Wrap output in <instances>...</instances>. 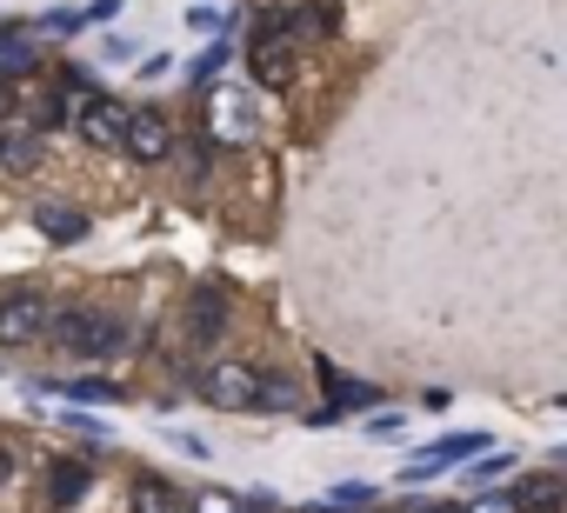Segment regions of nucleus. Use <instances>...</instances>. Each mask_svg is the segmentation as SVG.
Returning a JSON list of instances; mask_svg holds the SVG:
<instances>
[{
	"instance_id": "f8f14e48",
	"label": "nucleus",
	"mask_w": 567,
	"mask_h": 513,
	"mask_svg": "<svg viewBox=\"0 0 567 513\" xmlns=\"http://www.w3.org/2000/svg\"><path fill=\"white\" fill-rule=\"evenodd\" d=\"M308 407V387L295 374H254V400L247 413H301Z\"/></svg>"
},
{
	"instance_id": "5701e85b",
	"label": "nucleus",
	"mask_w": 567,
	"mask_h": 513,
	"mask_svg": "<svg viewBox=\"0 0 567 513\" xmlns=\"http://www.w3.org/2000/svg\"><path fill=\"white\" fill-rule=\"evenodd\" d=\"M94 87H101V81H94V67H74V61L61 67V94H68V101H81V94H94Z\"/></svg>"
},
{
	"instance_id": "f257e3e1",
	"label": "nucleus",
	"mask_w": 567,
	"mask_h": 513,
	"mask_svg": "<svg viewBox=\"0 0 567 513\" xmlns=\"http://www.w3.org/2000/svg\"><path fill=\"white\" fill-rule=\"evenodd\" d=\"M41 341H54V347H61V354H74V360H114V354H127V347H134V341H127V327H121V321H107L101 307H54Z\"/></svg>"
},
{
	"instance_id": "cd10ccee",
	"label": "nucleus",
	"mask_w": 567,
	"mask_h": 513,
	"mask_svg": "<svg viewBox=\"0 0 567 513\" xmlns=\"http://www.w3.org/2000/svg\"><path fill=\"white\" fill-rule=\"evenodd\" d=\"M81 14H87V28H114L121 21V0H87Z\"/></svg>"
},
{
	"instance_id": "2f4dec72",
	"label": "nucleus",
	"mask_w": 567,
	"mask_h": 513,
	"mask_svg": "<svg viewBox=\"0 0 567 513\" xmlns=\"http://www.w3.org/2000/svg\"><path fill=\"white\" fill-rule=\"evenodd\" d=\"M401 513H461V500H421V506H401Z\"/></svg>"
},
{
	"instance_id": "72a5a7b5",
	"label": "nucleus",
	"mask_w": 567,
	"mask_h": 513,
	"mask_svg": "<svg viewBox=\"0 0 567 513\" xmlns=\"http://www.w3.org/2000/svg\"><path fill=\"white\" fill-rule=\"evenodd\" d=\"M368 513H401V506H368Z\"/></svg>"
},
{
	"instance_id": "473e14b6",
	"label": "nucleus",
	"mask_w": 567,
	"mask_h": 513,
	"mask_svg": "<svg viewBox=\"0 0 567 513\" xmlns=\"http://www.w3.org/2000/svg\"><path fill=\"white\" fill-rule=\"evenodd\" d=\"M8 480H14V453H8V447H0V486H8Z\"/></svg>"
},
{
	"instance_id": "393cba45",
	"label": "nucleus",
	"mask_w": 567,
	"mask_h": 513,
	"mask_svg": "<svg viewBox=\"0 0 567 513\" xmlns=\"http://www.w3.org/2000/svg\"><path fill=\"white\" fill-rule=\"evenodd\" d=\"M194 513H240V493H227V486H207V493L194 500Z\"/></svg>"
},
{
	"instance_id": "6ab92c4d",
	"label": "nucleus",
	"mask_w": 567,
	"mask_h": 513,
	"mask_svg": "<svg viewBox=\"0 0 567 513\" xmlns=\"http://www.w3.org/2000/svg\"><path fill=\"white\" fill-rule=\"evenodd\" d=\"M28 34L34 41H74V34H87V14L81 8H54V14H34Z\"/></svg>"
},
{
	"instance_id": "a211bd4d",
	"label": "nucleus",
	"mask_w": 567,
	"mask_h": 513,
	"mask_svg": "<svg viewBox=\"0 0 567 513\" xmlns=\"http://www.w3.org/2000/svg\"><path fill=\"white\" fill-rule=\"evenodd\" d=\"M68 114H74V101H68L61 87H48L34 107H21V127H34V134H54V127H68Z\"/></svg>"
},
{
	"instance_id": "20e7f679",
	"label": "nucleus",
	"mask_w": 567,
	"mask_h": 513,
	"mask_svg": "<svg viewBox=\"0 0 567 513\" xmlns=\"http://www.w3.org/2000/svg\"><path fill=\"white\" fill-rule=\"evenodd\" d=\"M207 140H227V147H247L254 140V127H260V114H254V94L247 87H227V81H214L207 87Z\"/></svg>"
},
{
	"instance_id": "4be33fe9",
	"label": "nucleus",
	"mask_w": 567,
	"mask_h": 513,
	"mask_svg": "<svg viewBox=\"0 0 567 513\" xmlns=\"http://www.w3.org/2000/svg\"><path fill=\"white\" fill-rule=\"evenodd\" d=\"M461 513H520V506H514V493H507V486H481Z\"/></svg>"
},
{
	"instance_id": "1a4fd4ad",
	"label": "nucleus",
	"mask_w": 567,
	"mask_h": 513,
	"mask_svg": "<svg viewBox=\"0 0 567 513\" xmlns=\"http://www.w3.org/2000/svg\"><path fill=\"white\" fill-rule=\"evenodd\" d=\"M315 380L328 387V407H334V413H374V407H381V387H374V380H354V374H341L328 354L315 360Z\"/></svg>"
},
{
	"instance_id": "f03ea898",
	"label": "nucleus",
	"mask_w": 567,
	"mask_h": 513,
	"mask_svg": "<svg viewBox=\"0 0 567 513\" xmlns=\"http://www.w3.org/2000/svg\"><path fill=\"white\" fill-rule=\"evenodd\" d=\"M227 321H234V294H227L220 281H194V294H187V307H181V341H187L194 354H207V347L227 341Z\"/></svg>"
},
{
	"instance_id": "ddd939ff",
	"label": "nucleus",
	"mask_w": 567,
	"mask_h": 513,
	"mask_svg": "<svg viewBox=\"0 0 567 513\" xmlns=\"http://www.w3.org/2000/svg\"><path fill=\"white\" fill-rule=\"evenodd\" d=\"M34 227H41V240H48V247H81V240L94 233V220H87L81 207H54V200H41V207H34Z\"/></svg>"
},
{
	"instance_id": "9b49d317",
	"label": "nucleus",
	"mask_w": 567,
	"mask_h": 513,
	"mask_svg": "<svg viewBox=\"0 0 567 513\" xmlns=\"http://www.w3.org/2000/svg\"><path fill=\"white\" fill-rule=\"evenodd\" d=\"M34 394H54L68 407H121V387L107 374H81V380H28Z\"/></svg>"
},
{
	"instance_id": "c756f323",
	"label": "nucleus",
	"mask_w": 567,
	"mask_h": 513,
	"mask_svg": "<svg viewBox=\"0 0 567 513\" xmlns=\"http://www.w3.org/2000/svg\"><path fill=\"white\" fill-rule=\"evenodd\" d=\"M167 440H174V447H181V453H194V460H207V440H200V433H194V427H181V433H167Z\"/></svg>"
},
{
	"instance_id": "f704fd0d",
	"label": "nucleus",
	"mask_w": 567,
	"mask_h": 513,
	"mask_svg": "<svg viewBox=\"0 0 567 513\" xmlns=\"http://www.w3.org/2000/svg\"><path fill=\"white\" fill-rule=\"evenodd\" d=\"M301 513H321V506H301Z\"/></svg>"
},
{
	"instance_id": "bb28decb",
	"label": "nucleus",
	"mask_w": 567,
	"mask_h": 513,
	"mask_svg": "<svg viewBox=\"0 0 567 513\" xmlns=\"http://www.w3.org/2000/svg\"><path fill=\"white\" fill-rule=\"evenodd\" d=\"M187 28H194V34H227V14H220V8H194Z\"/></svg>"
},
{
	"instance_id": "9d476101",
	"label": "nucleus",
	"mask_w": 567,
	"mask_h": 513,
	"mask_svg": "<svg viewBox=\"0 0 567 513\" xmlns=\"http://www.w3.org/2000/svg\"><path fill=\"white\" fill-rule=\"evenodd\" d=\"M247 74L260 87H288L295 81V41L288 34H254L247 41Z\"/></svg>"
},
{
	"instance_id": "7ed1b4c3",
	"label": "nucleus",
	"mask_w": 567,
	"mask_h": 513,
	"mask_svg": "<svg viewBox=\"0 0 567 513\" xmlns=\"http://www.w3.org/2000/svg\"><path fill=\"white\" fill-rule=\"evenodd\" d=\"M127 101L121 94H107V87H94V94H81L74 101V114H68V127L87 140V147H101V154H121V127H127Z\"/></svg>"
},
{
	"instance_id": "aec40b11",
	"label": "nucleus",
	"mask_w": 567,
	"mask_h": 513,
	"mask_svg": "<svg viewBox=\"0 0 567 513\" xmlns=\"http://www.w3.org/2000/svg\"><path fill=\"white\" fill-rule=\"evenodd\" d=\"M227 61H234V41H220V34H214V48H207V54H194V67H187V87H200V94H207V87L220 81V67H227Z\"/></svg>"
},
{
	"instance_id": "c85d7f7f",
	"label": "nucleus",
	"mask_w": 567,
	"mask_h": 513,
	"mask_svg": "<svg viewBox=\"0 0 567 513\" xmlns=\"http://www.w3.org/2000/svg\"><path fill=\"white\" fill-rule=\"evenodd\" d=\"M14 121H21V87L0 81V127H14Z\"/></svg>"
},
{
	"instance_id": "7c9ffc66",
	"label": "nucleus",
	"mask_w": 567,
	"mask_h": 513,
	"mask_svg": "<svg viewBox=\"0 0 567 513\" xmlns=\"http://www.w3.org/2000/svg\"><path fill=\"white\" fill-rule=\"evenodd\" d=\"M167 67H174V61H167V54H147V61H141V81H161V74H167Z\"/></svg>"
},
{
	"instance_id": "b1692460",
	"label": "nucleus",
	"mask_w": 567,
	"mask_h": 513,
	"mask_svg": "<svg viewBox=\"0 0 567 513\" xmlns=\"http://www.w3.org/2000/svg\"><path fill=\"white\" fill-rule=\"evenodd\" d=\"M207 154H214V140H187V147H181V167H187V180H207Z\"/></svg>"
},
{
	"instance_id": "f3484780",
	"label": "nucleus",
	"mask_w": 567,
	"mask_h": 513,
	"mask_svg": "<svg viewBox=\"0 0 567 513\" xmlns=\"http://www.w3.org/2000/svg\"><path fill=\"white\" fill-rule=\"evenodd\" d=\"M0 167H8V174H34L41 167V134L34 127H0Z\"/></svg>"
},
{
	"instance_id": "2eb2a0df",
	"label": "nucleus",
	"mask_w": 567,
	"mask_h": 513,
	"mask_svg": "<svg viewBox=\"0 0 567 513\" xmlns=\"http://www.w3.org/2000/svg\"><path fill=\"white\" fill-rule=\"evenodd\" d=\"M127 506H134V513H187L181 486H174L167 473H154V467H141V473H134V493H127Z\"/></svg>"
},
{
	"instance_id": "39448f33",
	"label": "nucleus",
	"mask_w": 567,
	"mask_h": 513,
	"mask_svg": "<svg viewBox=\"0 0 567 513\" xmlns=\"http://www.w3.org/2000/svg\"><path fill=\"white\" fill-rule=\"evenodd\" d=\"M487 440H494V433H481V427L441 433V440H427L414 460H401V480H434V473H447V467H467L474 453H487Z\"/></svg>"
},
{
	"instance_id": "4468645a",
	"label": "nucleus",
	"mask_w": 567,
	"mask_h": 513,
	"mask_svg": "<svg viewBox=\"0 0 567 513\" xmlns=\"http://www.w3.org/2000/svg\"><path fill=\"white\" fill-rule=\"evenodd\" d=\"M507 493H514V506H520V513H560V500H567V480H560L554 467H540V473H520Z\"/></svg>"
},
{
	"instance_id": "412c9836",
	"label": "nucleus",
	"mask_w": 567,
	"mask_h": 513,
	"mask_svg": "<svg viewBox=\"0 0 567 513\" xmlns=\"http://www.w3.org/2000/svg\"><path fill=\"white\" fill-rule=\"evenodd\" d=\"M374 506V486L368 480H341V486H328V500H321V513H368Z\"/></svg>"
},
{
	"instance_id": "a878e982",
	"label": "nucleus",
	"mask_w": 567,
	"mask_h": 513,
	"mask_svg": "<svg viewBox=\"0 0 567 513\" xmlns=\"http://www.w3.org/2000/svg\"><path fill=\"white\" fill-rule=\"evenodd\" d=\"M401 427H408V413H381V407H374L361 433H368V440H388V433H401Z\"/></svg>"
},
{
	"instance_id": "6e6552de",
	"label": "nucleus",
	"mask_w": 567,
	"mask_h": 513,
	"mask_svg": "<svg viewBox=\"0 0 567 513\" xmlns=\"http://www.w3.org/2000/svg\"><path fill=\"white\" fill-rule=\"evenodd\" d=\"M194 394L207 400V407H220V413H247V400H254V367H207L200 380H194Z\"/></svg>"
},
{
	"instance_id": "423d86ee",
	"label": "nucleus",
	"mask_w": 567,
	"mask_h": 513,
	"mask_svg": "<svg viewBox=\"0 0 567 513\" xmlns=\"http://www.w3.org/2000/svg\"><path fill=\"white\" fill-rule=\"evenodd\" d=\"M48 314H54V301H48V294L14 287L8 301H0V347H34V341L48 334Z\"/></svg>"
},
{
	"instance_id": "0eeeda50",
	"label": "nucleus",
	"mask_w": 567,
	"mask_h": 513,
	"mask_svg": "<svg viewBox=\"0 0 567 513\" xmlns=\"http://www.w3.org/2000/svg\"><path fill=\"white\" fill-rule=\"evenodd\" d=\"M121 154L141 160V167H161V160L174 154V127H167V114H154V107L127 114V127H121Z\"/></svg>"
},
{
	"instance_id": "dca6fc26",
	"label": "nucleus",
	"mask_w": 567,
	"mask_h": 513,
	"mask_svg": "<svg viewBox=\"0 0 567 513\" xmlns=\"http://www.w3.org/2000/svg\"><path fill=\"white\" fill-rule=\"evenodd\" d=\"M87 493H94V467L87 460H54L48 467V500L54 506H81Z\"/></svg>"
}]
</instances>
